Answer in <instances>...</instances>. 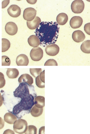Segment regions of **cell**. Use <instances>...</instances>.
Segmentation results:
<instances>
[{"mask_svg": "<svg viewBox=\"0 0 90 134\" xmlns=\"http://www.w3.org/2000/svg\"><path fill=\"white\" fill-rule=\"evenodd\" d=\"M59 27L56 22H41L36 29V36L43 47L55 44L59 36Z\"/></svg>", "mask_w": 90, "mask_h": 134, "instance_id": "cell-1", "label": "cell"}, {"mask_svg": "<svg viewBox=\"0 0 90 134\" xmlns=\"http://www.w3.org/2000/svg\"><path fill=\"white\" fill-rule=\"evenodd\" d=\"M19 98H21V100L13 108V113L15 115H18L22 111L28 110L34 105V98L32 94L21 96Z\"/></svg>", "mask_w": 90, "mask_h": 134, "instance_id": "cell-2", "label": "cell"}, {"mask_svg": "<svg viewBox=\"0 0 90 134\" xmlns=\"http://www.w3.org/2000/svg\"><path fill=\"white\" fill-rule=\"evenodd\" d=\"M13 124V130L16 133L23 134L27 130V122L23 119L17 120Z\"/></svg>", "mask_w": 90, "mask_h": 134, "instance_id": "cell-3", "label": "cell"}, {"mask_svg": "<svg viewBox=\"0 0 90 134\" xmlns=\"http://www.w3.org/2000/svg\"><path fill=\"white\" fill-rule=\"evenodd\" d=\"M30 56L33 61H40L43 56V51L40 47H34L31 51Z\"/></svg>", "mask_w": 90, "mask_h": 134, "instance_id": "cell-4", "label": "cell"}, {"mask_svg": "<svg viewBox=\"0 0 90 134\" xmlns=\"http://www.w3.org/2000/svg\"><path fill=\"white\" fill-rule=\"evenodd\" d=\"M85 4L81 0L74 1L71 5V9L72 12L76 14L81 13L84 10Z\"/></svg>", "mask_w": 90, "mask_h": 134, "instance_id": "cell-5", "label": "cell"}, {"mask_svg": "<svg viewBox=\"0 0 90 134\" xmlns=\"http://www.w3.org/2000/svg\"><path fill=\"white\" fill-rule=\"evenodd\" d=\"M37 14V10L33 8H26L24 11V19L27 21H31L34 19Z\"/></svg>", "mask_w": 90, "mask_h": 134, "instance_id": "cell-6", "label": "cell"}, {"mask_svg": "<svg viewBox=\"0 0 90 134\" xmlns=\"http://www.w3.org/2000/svg\"><path fill=\"white\" fill-rule=\"evenodd\" d=\"M59 47L55 44L47 45L46 47V53L50 56H55L59 53Z\"/></svg>", "mask_w": 90, "mask_h": 134, "instance_id": "cell-7", "label": "cell"}, {"mask_svg": "<svg viewBox=\"0 0 90 134\" xmlns=\"http://www.w3.org/2000/svg\"><path fill=\"white\" fill-rule=\"evenodd\" d=\"M5 31L9 35L14 36L17 33L18 27L15 23L9 22L5 25Z\"/></svg>", "mask_w": 90, "mask_h": 134, "instance_id": "cell-8", "label": "cell"}, {"mask_svg": "<svg viewBox=\"0 0 90 134\" xmlns=\"http://www.w3.org/2000/svg\"><path fill=\"white\" fill-rule=\"evenodd\" d=\"M21 9L16 5H10L8 9V12L10 16L13 18H17L21 14Z\"/></svg>", "mask_w": 90, "mask_h": 134, "instance_id": "cell-9", "label": "cell"}, {"mask_svg": "<svg viewBox=\"0 0 90 134\" xmlns=\"http://www.w3.org/2000/svg\"><path fill=\"white\" fill-rule=\"evenodd\" d=\"M83 20L82 18L78 16H75L71 18L70 21V25L72 29L79 28L83 24Z\"/></svg>", "mask_w": 90, "mask_h": 134, "instance_id": "cell-10", "label": "cell"}, {"mask_svg": "<svg viewBox=\"0 0 90 134\" xmlns=\"http://www.w3.org/2000/svg\"><path fill=\"white\" fill-rule=\"evenodd\" d=\"M18 82L20 83H24L27 84V85L29 86L32 85L33 83V77L28 74H24L21 75L18 79Z\"/></svg>", "mask_w": 90, "mask_h": 134, "instance_id": "cell-11", "label": "cell"}, {"mask_svg": "<svg viewBox=\"0 0 90 134\" xmlns=\"http://www.w3.org/2000/svg\"><path fill=\"white\" fill-rule=\"evenodd\" d=\"M29 59L26 55L20 54L17 57L16 63L18 66H27L29 64Z\"/></svg>", "mask_w": 90, "mask_h": 134, "instance_id": "cell-12", "label": "cell"}, {"mask_svg": "<svg viewBox=\"0 0 90 134\" xmlns=\"http://www.w3.org/2000/svg\"><path fill=\"white\" fill-rule=\"evenodd\" d=\"M85 38L86 36L84 33L80 30L75 31L72 34V38L76 43L82 42L85 40Z\"/></svg>", "mask_w": 90, "mask_h": 134, "instance_id": "cell-13", "label": "cell"}, {"mask_svg": "<svg viewBox=\"0 0 90 134\" xmlns=\"http://www.w3.org/2000/svg\"><path fill=\"white\" fill-rule=\"evenodd\" d=\"M45 70H44L35 77L36 84L38 87L41 88L45 87Z\"/></svg>", "mask_w": 90, "mask_h": 134, "instance_id": "cell-14", "label": "cell"}, {"mask_svg": "<svg viewBox=\"0 0 90 134\" xmlns=\"http://www.w3.org/2000/svg\"><path fill=\"white\" fill-rule=\"evenodd\" d=\"M41 23L40 18L39 17L36 16L32 21L27 22V25L29 29L34 30L37 28Z\"/></svg>", "mask_w": 90, "mask_h": 134, "instance_id": "cell-15", "label": "cell"}, {"mask_svg": "<svg viewBox=\"0 0 90 134\" xmlns=\"http://www.w3.org/2000/svg\"><path fill=\"white\" fill-rule=\"evenodd\" d=\"M28 43L32 47H37L40 45V40L36 35H32L28 39Z\"/></svg>", "mask_w": 90, "mask_h": 134, "instance_id": "cell-16", "label": "cell"}, {"mask_svg": "<svg viewBox=\"0 0 90 134\" xmlns=\"http://www.w3.org/2000/svg\"><path fill=\"white\" fill-rule=\"evenodd\" d=\"M4 121L9 124H13L17 120V117L11 113H6L4 117Z\"/></svg>", "mask_w": 90, "mask_h": 134, "instance_id": "cell-17", "label": "cell"}, {"mask_svg": "<svg viewBox=\"0 0 90 134\" xmlns=\"http://www.w3.org/2000/svg\"><path fill=\"white\" fill-rule=\"evenodd\" d=\"M68 20V15L65 13H60L57 17V23L59 25H65L67 24Z\"/></svg>", "mask_w": 90, "mask_h": 134, "instance_id": "cell-18", "label": "cell"}, {"mask_svg": "<svg viewBox=\"0 0 90 134\" xmlns=\"http://www.w3.org/2000/svg\"><path fill=\"white\" fill-rule=\"evenodd\" d=\"M34 105L37 107L42 108L45 107V97L41 96H38L36 97L34 100Z\"/></svg>", "mask_w": 90, "mask_h": 134, "instance_id": "cell-19", "label": "cell"}, {"mask_svg": "<svg viewBox=\"0 0 90 134\" xmlns=\"http://www.w3.org/2000/svg\"><path fill=\"white\" fill-rule=\"evenodd\" d=\"M19 74V71L16 68H8L6 72V75L8 77L11 79L17 78Z\"/></svg>", "mask_w": 90, "mask_h": 134, "instance_id": "cell-20", "label": "cell"}, {"mask_svg": "<svg viewBox=\"0 0 90 134\" xmlns=\"http://www.w3.org/2000/svg\"><path fill=\"white\" fill-rule=\"evenodd\" d=\"M43 112V108H40L34 105L32 108L31 110V113L33 117H38L42 115Z\"/></svg>", "mask_w": 90, "mask_h": 134, "instance_id": "cell-21", "label": "cell"}, {"mask_svg": "<svg viewBox=\"0 0 90 134\" xmlns=\"http://www.w3.org/2000/svg\"><path fill=\"white\" fill-rule=\"evenodd\" d=\"M81 49L83 53L89 54L90 53V40H87L83 42L81 46Z\"/></svg>", "mask_w": 90, "mask_h": 134, "instance_id": "cell-22", "label": "cell"}, {"mask_svg": "<svg viewBox=\"0 0 90 134\" xmlns=\"http://www.w3.org/2000/svg\"><path fill=\"white\" fill-rule=\"evenodd\" d=\"M10 43L8 39H2V52H5L10 48Z\"/></svg>", "mask_w": 90, "mask_h": 134, "instance_id": "cell-23", "label": "cell"}, {"mask_svg": "<svg viewBox=\"0 0 90 134\" xmlns=\"http://www.w3.org/2000/svg\"><path fill=\"white\" fill-rule=\"evenodd\" d=\"M25 133L26 134H36L37 133V128L34 125H29L27 127V130Z\"/></svg>", "mask_w": 90, "mask_h": 134, "instance_id": "cell-24", "label": "cell"}, {"mask_svg": "<svg viewBox=\"0 0 90 134\" xmlns=\"http://www.w3.org/2000/svg\"><path fill=\"white\" fill-rule=\"evenodd\" d=\"M30 72L34 77H36L42 72L41 68H31Z\"/></svg>", "mask_w": 90, "mask_h": 134, "instance_id": "cell-25", "label": "cell"}, {"mask_svg": "<svg viewBox=\"0 0 90 134\" xmlns=\"http://www.w3.org/2000/svg\"><path fill=\"white\" fill-rule=\"evenodd\" d=\"M10 60L8 56L3 55L2 56V66H9L10 65Z\"/></svg>", "mask_w": 90, "mask_h": 134, "instance_id": "cell-26", "label": "cell"}, {"mask_svg": "<svg viewBox=\"0 0 90 134\" xmlns=\"http://www.w3.org/2000/svg\"><path fill=\"white\" fill-rule=\"evenodd\" d=\"M45 66H57V61L54 59H49L47 60L45 64Z\"/></svg>", "mask_w": 90, "mask_h": 134, "instance_id": "cell-27", "label": "cell"}, {"mask_svg": "<svg viewBox=\"0 0 90 134\" xmlns=\"http://www.w3.org/2000/svg\"><path fill=\"white\" fill-rule=\"evenodd\" d=\"M5 84V80L3 73L0 72V88L4 87Z\"/></svg>", "mask_w": 90, "mask_h": 134, "instance_id": "cell-28", "label": "cell"}, {"mask_svg": "<svg viewBox=\"0 0 90 134\" xmlns=\"http://www.w3.org/2000/svg\"><path fill=\"white\" fill-rule=\"evenodd\" d=\"M90 23H88L84 25V29L85 32L88 34V35H90Z\"/></svg>", "mask_w": 90, "mask_h": 134, "instance_id": "cell-29", "label": "cell"}, {"mask_svg": "<svg viewBox=\"0 0 90 134\" xmlns=\"http://www.w3.org/2000/svg\"><path fill=\"white\" fill-rule=\"evenodd\" d=\"M10 3V1H4L2 2V8H4L6 7Z\"/></svg>", "mask_w": 90, "mask_h": 134, "instance_id": "cell-30", "label": "cell"}, {"mask_svg": "<svg viewBox=\"0 0 90 134\" xmlns=\"http://www.w3.org/2000/svg\"><path fill=\"white\" fill-rule=\"evenodd\" d=\"M4 125H5V121L1 117H0V130L3 128Z\"/></svg>", "mask_w": 90, "mask_h": 134, "instance_id": "cell-31", "label": "cell"}, {"mask_svg": "<svg viewBox=\"0 0 90 134\" xmlns=\"http://www.w3.org/2000/svg\"><path fill=\"white\" fill-rule=\"evenodd\" d=\"M3 134H15V132L14 131H13V130H10V129H8V130H5L4 132H3Z\"/></svg>", "mask_w": 90, "mask_h": 134, "instance_id": "cell-32", "label": "cell"}, {"mask_svg": "<svg viewBox=\"0 0 90 134\" xmlns=\"http://www.w3.org/2000/svg\"><path fill=\"white\" fill-rule=\"evenodd\" d=\"M3 101H4V99H3V97L1 95V93H0V107H1L3 105Z\"/></svg>", "mask_w": 90, "mask_h": 134, "instance_id": "cell-33", "label": "cell"}, {"mask_svg": "<svg viewBox=\"0 0 90 134\" xmlns=\"http://www.w3.org/2000/svg\"><path fill=\"white\" fill-rule=\"evenodd\" d=\"M45 133V127H41L40 128L39 134H44Z\"/></svg>", "mask_w": 90, "mask_h": 134, "instance_id": "cell-34", "label": "cell"}, {"mask_svg": "<svg viewBox=\"0 0 90 134\" xmlns=\"http://www.w3.org/2000/svg\"><path fill=\"white\" fill-rule=\"evenodd\" d=\"M27 1L28 3H29V4H34L36 3L37 1H28V0H27Z\"/></svg>", "mask_w": 90, "mask_h": 134, "instance_id": "cell-35", "label": "cell"}]
</instances>
